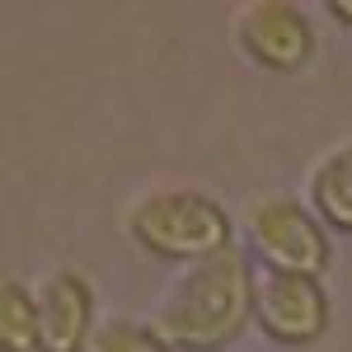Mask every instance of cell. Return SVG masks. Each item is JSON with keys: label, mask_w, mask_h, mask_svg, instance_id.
I'll return each mask as SVG.
<instances>
[{"label": "cell", "mask_w": 352, "mask_h": 352, "mask_svg": "<svg viewBox=\"0 0 352 352\" xmlns=\"http://www.w3.org/2000/svg\"><path fill=\"white\" fill-rule=\"evenodd\" d=\"M249 300H254V287H249L244 254L221 249L169 296V305L155 320V338L169 348H221L249 320Z\"/></svg>", "instance_id": "cell-1"}, {"label": "cell", "mask_w": 352, "mask_h": 352, "mask_svg": "<svg viewBox=\"0 0 352 352\" xmlns=\"http://www.w3.org/2000/svg\"><path fill=\"white\" fill-rule=\"evenodd\" d=\"M132 230L164 258H217L230 240V221L202 192H155L132 212Z\"/></svg>", "instance_id": "cell-2"}, {"label": "cell", "mask_w": 352, "mask_h": 352, "mask_svg": "<svg viewBox=\"0 0 352 352\" xmlns=\"http://www.w3.org/2000/svg\"><path fill=\"white\" fill-rule=\"evenodd\" d=\"M249 230H254L258 254L272 263V272H305L310 277V272L324 268V258H329L324 230L287 197L258 202L254 217H249Z\"/></svg>", "instance_id": "cell-3"}, {"label": "cell", "mask_w": 352, "mask_h": 352, "mask_svg": "<svg viewBox=\"0 0 352 352\" xmlns=\"http://www.w3.org/2000/svg\"><path fill=\"white\" fill-rule=\"evenodd\" d=\"M258 324L282 343H310L324 329V292L305 272H272L254 292Z\"/></svg>", "instance_id": "cell-4"}, {"label": "cell", "mask_w": 352, "mask_h": 352, "mask_svg": "<svg viewBox=\"0 0 352 352\" xmlns=\"http://www.w3.org/2000/svg\"><path fill=\"white\" fill-rule=\"evenodd\" d=\"M240 38L254 52V61H263L272 71H296L310 56V28H305L296 5H282V0L249 5L240 19Z\"/></svg>", "instance_id": "cell-5"}, {"label": "cell", "mask_w": 352, "mask_h": 352, "mask_svg": "<svg viewBox=\"0 0 352 352\" xmlns=\"http://www.w3.org/2000/svg\"><path fill=\"white\" fill-rule=\"evenodd\" d=\"M38 333L47 352H80L89 333V287L76 272H56L38 300Z\"/></svg>", "instance_id": "cell-6"}, {"label": "cell", "mask_w": 352, "mask_h": 352, "mask_svg": "<svg viewBox=\"0 0 352 352\" xmlns=\"http://www.w3.org/2000/svg\"><path fill=\"white\" fill-rule=\"evenodd\" d=\"M310 192H315V207H320L333 226L352 230V151L329 155V160L315 169Z\"/></svg>", "instance_id": "cell-7"}, {"label": "cell", "mask_w": 352, "mask_h": 352, "mask_svg": "<svg viewBox=\"0 0 352 352\" xmlns=\"http://www.w3.org/2000/svg\"><path fill=\"white\" fill-rule=\"evenodd\" d=\"M0 348L5 352H33L43 348V333H38V305L24 296V287L5 282L0 292Z\"/></svg>", "instance_id": "cell-8"}, {"label": "cell", "mask_w": 352, "mask_h": 352, "mask_svg": "<svg viewBox=\"0 0 352 352\" xmlns=\"http://www.w3.org/2000/svg\"><path fill=\"white\" fill-rule=\"evenodd\" d=\"M169 343H160L155 333L136 324H104L94 338H89V352H164Z\"/></svg>", "instance_id": "cell-9"}, {"label": "cell", "mask_w": 352, "mask_h": 352, "mask_svg": "<svg viewBox=\"0 0 352 352\" xmlns=\"http://www.w3.org/2000/svg\"><path fill=\"white\" fill-rule=\"evenodd\" d=\"M333 14H338L343 24H352V0H333Z\"/></svg>", "instance_id": "cell-10"}]
</instances>
